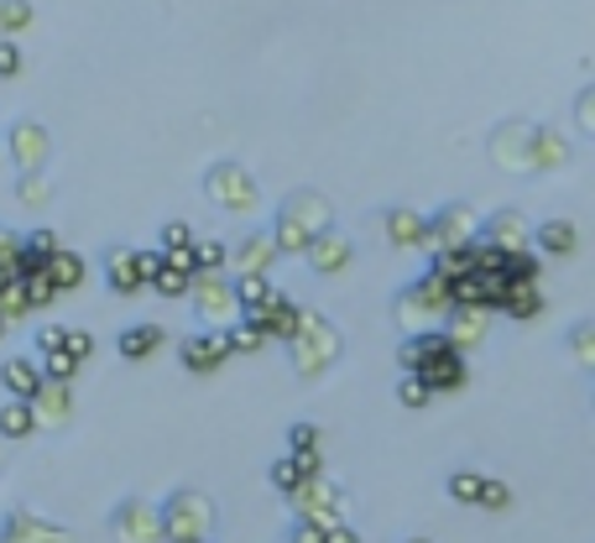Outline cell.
I'll list each match as a JSON object with an SVG mask.
<instances>
[{
	"instance_id": "30",
	"label": "cell",
	"mask_w": 595,
	"mask_h": 543,
	"mask_svg": "<svg viewBox=\"0 0 595 543\" xmlns=\"http://www.w3.org/2000/svg\"><path fill=\"white\" fill-rule=\"evenodd\" d=\"M267 481H272V491H278V497H288V502H293L298 491H303V481H309V476L298 470L293 455H278V460H272V470H267Z\"/></svg>"
},
{
	"instance_id": "33",
	"label": "cell",
	"mask_w": 595,
	"mask_h": 543,
	"mask_svg": "<svg viewBox=\"0 0 595 543\" xmlns=\"http://www.w3.org/2000/svg\"><path fill=\"white\" fill-rule=\"evenodd\" d=\"M288 455H298V460H303V455H324V428H318V423H288Z\"/></svg>"
},
{
	"instance_id": "18",
	"label": "cell",
	"mask_w": 595,
	"mask_h": 543,
	"mask_svg": "<svg viewBox=\"0 0 595 543\" xmlns=\"http://www.w3.org/2000/svg\"><path fill=\"white\" fill-rule=\"evenodd\" d=\"M303 262L314 267L318 278H339V272H350V262H356V241H350L345 230H329V236H318V241L309 246Z\"/></svg>"
},
{
	"instance_id": "22",
	"label": "cell",
	"mask_w": 595,
	"mask_h": 543,
	"mask_svg": "<svg viewBox=\"0 0 595 543\" xmlns=\"http://www.w3.org/2000/svg\"><path fill=\"white\" fill-rule=\"evenodd\" d=\"M37 428H68L74 423V387L68 382H42V392L32 398Z\"/></svg>"
},
{
	"instance_id": "12",
	"label": "cell",
	"mask_w": 595,
	"mask_h": 543,
	"mask_svg": "<svg viewBox=\"0 0 595 543\" xmlns=\"http://www.w3.org/2000/svg\"><path fill=\"white\" fill-rule=\"evenodd\" d=\"M6 158L17 162V173H42L47 158H53V131L32 116H17L6 126Z\"/></svg>"
},
{
	"instance_id": "26",
	"label": "cell",
	"mask_w": 595,
	"mask_h": 543,
	"mask_svg": "<svg viewBox=\"0 0 595 543\" xmlns=\"http://www.w3.org/2000/svg\"><path fill=\"white\" fill-rule=\"evenodd\" d=\"M32 434H37V413H32V403L6 398V403H0V439H32Z\"/></svg>"
},
{
	"instance_id": "13",
	"label": "cell",
	"mask_w": 595,
	"mask_h": 543,
	"mask_svg": "<svg viewBox=\"0 0 595 543\" xmlns=\"http://www.w3.org/2000/svg\"><path fill=\"white\" fill-rule=\"evenodd\" d=\"M480 246H491L501 257H522L528 246H533V225L522 209H496L480 220Z\"/></svg>"
},
{
	"instance_id": "8",
	"label": "cell",
	"mask_w": 595,
	"mask_h": 543,
	"mask_svg": "<svg viewBox=\"0 0 595 543\" xmlns=\"http://www.w3.org/2000/svg\"><path fill=\"white\" fill-rule=\"evenodd\" d=\"M188 303H194V314H198V329H230L240 319L230 272H198L194 287H188Z\"/></svg>"
},
{
	"instance_id": "40",
	"label": "cell",
	"mask_w": 595,
	"mask_h": 543,
	"mask_svg": "<svg viewBox=\"0 0 595 543\" xmlns=\"http://www.w3.org/2000/svg\"><path fill=\"white\" fill-rule=\"evenodd\" d=\"M37 361H42V377H47V382L74 387V377H79V361H74L68 350H53V356H37Z\"/></svg>"
},
{
	"instance_id": "39",
	"label": "cell",
	"mask_w": 595,
	"mask_h": 543,
	"mask_svg": "<svg viewBox=\"0 0 595 543\" xmlns=\"http://www.w3.org/2000/svg\"><path fill=\"white\" fill-rule=\"evenodd\" d=\"M198 236L204 230H194L188 220H167L158 230V251H188V246H198Z\"/></svg>"
},
{
	"instance_id": "16",
	"label": "cell",
	"mask_w": 595,
	"mask_h": 543,
	"mask_svg": "<svg viewBox=\"0 0 595 543\" xmlns=\"http://www.w3.org/2000/svg\"><path fill=\"white\" fill-rule=\"evenodd\" d=\"M381 230H387V241H392L397 251H429V215H418L408 204L381 209Z\"/></svg>"
},
{
	"instance_id": "49",
	"label": "cell",
	"mask_w": 595,
	"mask_h": 543,
	"mask_svg": "<svg viewBox=\"0 0 595 543\" xmlns=\"http://www.w3.org/2000/svg\"><path fill=\"white\" fill-rule=\"evenodd\" d=\"M63 350H68V356H74V361H89V356H95V335H89V329H68V340H63Z\"/></svg>"
},
{
	"instance_id": "44",
	"label": "cell",
	"mask_w": 595,
	"mask_h": 543,
	"mask_svg": "<svg viewBox=\"0 0 595 543\" xmlns=\"http://www.w3.org/2000/svg\"><path fill=\"white\" fill-rule=\"evenodd\" d=\"M397 403L402 408H429L434 403V392H429V382H418V377H402V382H397Z\"/></svg>"
},
{
	"instance_id": "14",
	"label": "cell",
	"mask_w": 595,
	"mask_h": 543,
	"mask_svg": "<svg viewBox=\"0 0 595 543\" xmlns=\"http://www.w3.org/2000/svg\"><path fill=\"white\" fill-rule=\"evenodd\" d=\"M278 241H272V225L267 230H246L236 246H230V278H272V267H278Z\"/></svg>"
},
{
	"instance_id": "50",
	"label": "cell",
	"mask_w": 595,
	"mask_h": 543,
	"mask_svg": "<svg viewBox=\"0 0 595 543\" xmlns=\"http://www.w3.org/2000/svg\"><path fill=\"white\" fill-rule=\"evenodd\" d=\"M329 533L318 523H303V518H293V528H288V543H324Z\"/></svg>"
},
{
	"instance_id": "4",
	"label": "cell",
	"mask_w": 595,
	"mask_h": 543,
	"mask_svg": "<svg viewBox=\"0 0 595 543\" xmlns=\"http://www.w3.org/2000/svg\"><path fill=\"white\" fill-rule=\"evenodd\" d=\"M450 314H455V287L444 278H434V272L413 278L408 287H397V298H392V319L402 329V340L408 335H434V329H444Z\"/></svg>"
},
{
	"instance_id": "43",
	"label": "cell",
	"mask_w": 595,
	"mask_h": 543,
	"mask_svg": "<svg viewBox=\"0 0 595 543\" xmlns=\"http://www.w3.org/2000/svg\"><path fill=\"white\" fill-rule=\"evenodd\" d=\"M162 267H167V262H162L158 246H137V278L147 282V293H152V282L162 278Z\"/></svg>"
},
{
	"instance_id": "17",
	"label": "cell",
	"mask_w": 595,
	"mask_h": 543,
	"mask_svg": "<svg viewBox=\"0 0 595 543\" xmlns=\"http://www.w3.org/2000/svg\"><path fill=\"white\" fill-rule=\"evenodd\" d=\"M0 543H68V528L17 507V512H6V523H0Z\"/></svg>"
},
{
	"instance_id": "47",
	"label": "cell",
	"mask_w": 595,
	"mask_h": 543,
	"mask_svg": "<svg viewBox=\"0 0 595 543\" xmlns=\"http://www.w3.org/2000/svg\"><path fill=\"white\" fill-rule=\"evenodd\" d=\"M575 121H580V131L595 141V84H585L580 89V100H575Z\"/></svg>"
},
{
	"instance_id": "36",
	"label": "cell",
	"mask_w": 595,
	"mask_h": 543,
	"mask_svg": "<svg viewBox=\"0 0 595 543\" xmlns=\"http://www.w3.org/2000/svg\"><path fill=\"white\" fill-rule=\"evenodd\" d=\"M236 282V303H240V314H246V308H261V303L272 298V293H278V287H272V278H257V272H251V278H230Z\"/></svg>"
},
{
	"instance_id": "2",
	"label": "cell",
	"mask_w": 595,
	"mask_h": 543,
	"mask_svg": "<svg viewBox=\"0 0 595 543\" xmlns=\"http://www.w3.org/2000/svg\"><path fill=\"white\" fill-rule=\"evenodd\" d=\"M397 366H402V377H418V382H429V392H459V387L470 382V361H465V350L450 345L444 329L434 335H408V340L397 345Z\"/></svg>"
},
{
	"instance_id": "11",
	"label": "cell",
	"mask_w": 595,
	"mask_h": 543,
	"mask_svg": "<svg viewBox=\"0 0 595 543\" xmlns=\"http://www.w3.org/2000/svg\"><path fill=\"white\" fill-rule=\"evenodd\" d=\"M110 533L120 543H167V528H162V502H147V497H126V502L110 507Z\"/></svg>"
},
{
	"instance_id": "32",
	"label": "cell",
	"mask_w": 595,
	"mask_h": 543,
	"mask_svg": "<svg viewBox=\"0 0 595 543\" xmlns=\"http://www.w3.org/2000/svg\"><path fill=\"white\" fill-rule=\"evenodd\" d=\"M21 262H26V230L0 225V272L6 278H21Z\"/></svg>"
},
{
	"instance_id": "54",
	"label": "cell",
	"mask_w": 595,
	"mask_h": 543,
	"mask_svg": "<svg viewBox=\"0 0 595 543\" xmlns=\"http://www.w3.org/2000/svg\"><path fill=\"white\" fill-rule=\"evenodd\" d=\"M178 543H204V539H178Z\"/></svg>"
},
{
	"instance_id": "52",
	"label": "cell",
	"mask_w": 595,
	"mask_h": 543,
	"mask_svg": "<svg viewBox=\"0 0 595 543\" xmlns=\"http://www.w3.org/2000/svg\"><path fill=\"white\" fill-rule=\"evenodd\" d=\"M6 329H11V324H6V319H0V340H6Z\"/></svg>"
},
{
	"instance_id": "48",
	"label": "cell",
	"mask_w": 595,
	"mask_h": 543,
	"mask_svg": "<svg viewBox=\"0 0 595 543\" xmlns=\"http://www.w3.org/2000/svg\"><path fill=\"white\" fill-rule=\"evenodd\" d=\"M480 507H486V512H507V507H512V486L507 481H486V497H480Z\"/></svg>"
},
{
	"instance_id": "19",
	"label": "cell",
	"mask_w": 595,
	"mask_h": 543,
	"mask_svg": "<svg viewBox=\"0 0 595 543\" xmlns=\"http://www.w3.org/2000/svg\"><path fill=\"white\" fill-rule=\"evenodd\" d=\"M444 335H450V345L455 350H476L486 335H491V308H476V303H455V314L444 319Z\"/></svg>"
},
{
	"instance_id": "21",
	"label": "cell",
	"mask_w": 595,
	"mask_h": 543,
	"mask_svg": "<svg viewBox=\"0 0 595 543\" xmlns=\"http://www.w3.org/2000/svg\"><path fill=\"white\" fill-rule=\"evenodd\" d=\"M42 361L37 356H6V366H0V387H6V398H21V403H32L42 392Z\"/></svg>"
},
{
	"instance_id": "35",
	"label": "cell",
	"mask_w": 595,
	"mask_h": 543,
	"mask_svg": "<svg viewBox=\"0 0 595 543\" xmlns=\"http://www.w3.org/2000/svg\"><path fill=\"white\" fill-rule=\"evenodd\" d=\"M17 204L21 209H42V204H53V183L42 178V173H17Z\"/></svg>"
},
{
	"instance_id": "24",
	"label": "cell",
	"mask_w": 595,
	"mask_h": 543,
	"mask_svg": "<svg viewBox=\"0 0 595 543\" xmlns=\"http://www.w3.org/2000/svg\"><path fill=\"white\" fill-rule=\"evenodd\" d=\"M533 246L543 251V257H575L580 225L570 220V215H554V220H543V225L533 230Z\"/></svg>"
},
{
	"instance_id": "29",
	"label": "cell",
	"mask_w": 595,
	"mask_h": 543,
	"mask_svg": "<svg viewBox=\"0 0 595 543\" xmlns=\"http://www.w3.org/2000/svg\"><path fill=\"white\" fill-rule=\"evenodd\" d=\"M486 481H491V476H480V470H450L444 491H450L459 507H480V497H486Z\"/></svg>"
},
{
	"instance_id": "45",
	"label": "cell",
	"mask_w": 595,
	"mask_h": 543,
	"mask_svg": "<svg viewBox=\"0 0 595 543\" xmlns=\"http://www.w3.org/2000/svg\"><path fill=\"white\" fill-rule=\"evenodd\" d=\"M63 340H68V324H37V350L32 356H53V350H63Z\"/></svg>"
},
{
	"instance_id": "1",
	"label": "cell",
	"mask_w": 595,
	"mask_h": 543,
	"mask_svg": "<svg viewBox=\"0 0 595 543\" xmlns=\"http://www.w3.org/2000/svg\"><path fill=\"white\" fill-rule=\"evenodd\" d=\"M486 146H491V162L507 173H554L570 162V141L538 121H501Z\"/></svg>"
},
{
	"instance_id": "51",
	"label": "cell",
	"mask_w": 595,
	"mask_h": 543,
	"mask_svg": "<svg viewBox=\"0 0 595 543\" xmlns=\"http://www.w3.org/2000/svg\"><path fill=\"white\" fill-rule=\"evenodd\" d=\"M324 543H360V533L350 523H339V528H329V539H324Z\"/></svg>"
},
{
	"instance_id": "23",
	"label": "cell",
	"mask_w": 595,
	"mask_h": 543,
	"mask_svg": "<svg viewBox=\"0 0 595 543\" xmlns=\"http://www.w3.org/2000/svg\"><path fill=\"white\" fill-rule=\"evenodd\" d=\"M162 340H167V329L152 319H141V324H126L116 335V350H120V361H152L162 350Z\"/></svg>"
},
{
	"instance_id": "7",
	"label": "cell",
	"mask_w": 595,
	"mask_h": 543,
	"mask_svg": "<svg viewBox=\"0 0 595 543\" xmlns=\"http://www.w3.org/2000/svg\"><path fill=\"white\" fill-rule=\"evenodd\" d=\"M204 199L215 204V209H225V215H251L261 204V188H257V178H251L246 162L219 158L204 167Z\"/></svg>"
},
{
	"instance_id": "41",
	"label": "cell",
	"mask_w": 595,
	"mask_h": 543,
	"mask_svg": "<svg viewBox=\"0 0 595 543\" xmlns=\"http://www.w3.org/2000/svg\"><path fill=\"white\" fill-rule=\"evenodd\" d=\"M21 287H26V298H32V308H47V303H58V287H53V278H47V272H26V278H21Z\"/></svg>"
},
{
	"instance_id": "28",
	"label": "cell",
	"mask_w": 595,
	"mask_h": 543,
	"mask_svg": "<svg viewBox=\"0 0 595 543\" xmlns=\"http://www.w3.org/2000/svg\"><path fill=\"white\" fill-rule=\"evenodd\" d=\"M32 26H37V6L32 0H0V42H17Z\"/></svg>"
},
{
	"instance_id": "27",
	"label": "cell",
	"mask_w": 595,
	"mask_h": 543,
	"mask_svg": "<svg viewBox=\"0 0 595 543\" xmlns=\"http://www.w3.org/2000/svg\"><path fill=\"white\" fill-rule=\"evenodd\" d=\"M47 278H53L58 293H74V287H84V278H89V262H84L79 251H68V246H63L58 257L47 262Z\"/></svg>"
},
{
	"instance_id": "31",
	"label": "cell",
	"mask_w": 595,
	"mask_h": 543,
	"mask_svg": "<svg viewBox=\"0 0 595 543\" xmlns=\"http://www.w3.org/2000/svg\"><path fill=\"white\" fill-rule=\"evenodd\" d=\"M225 345H230V356H257V350H267V329H257V324L236 319L230 329H225Z\"/></svg>"
},
{
	"instance_id": "38",
	"label": "cell",
	"mask_w": 595,
	"mask_h": 543,
	"mask_svg": "<svg viewBox=\"0 0 595 543\" xmlns=\"http://www.w3.org/2000/svg\"><path fill=\"white\" fill-rule=\"evenodd\" d=\"M194 257H198V272H230V246L215 241V236H198Z\"/></svg>"
},
{
	"instance_id": "53",
	"label": "cell",
	"mask_w": 595,
	"mask_h": 543,
	"mask_svg": "<svg viewBox=\"0 0 595 543\" xmlns=\"http://www.w3.org/2000/svg\"><path fill=\"white\" fill-rule=\"evenodd\" d=\"M402 543H429V539H402Z\"/></svg>"
},
{
	"instance_id": "3",
	"label": "cell",
	"mask_w": 595,
	"mask_h": 543,
	"mask_svg": "<svg viewBox=\"0 0 595 543\" xmlns=\"http://www.w3.org/2000/svg\"><path fill=\"white\" fill-rule=\"evenodd\" d=\"M329 230H335V204L318 188H293L272 209V241H278L282 257H309V246Z\"/></svg>"
},
{
	"instance_id": "34",
	"label": "cell",
	"mask_w": 595,
	"mask_h": 543,
	"mask_svg": "<svg viewBox=\"0 0 595 543\" xmlns=\"http://www.w3.org/2000/svg\"><path fill=\"white\" fill-rule=\"evenodd\" d=\"M564 345H570V356H575L585 371H595V319H580L570 324V335H564Z\"/></svg>"
},
{
	"instance_id": "15",
	"label": "cell",
	"mask_w": 595,
	"mask_h": 543,
	"mask_svg": "<svg viewBox=\"0 0 595 543\" xmlns=\"http://www.w3.org/2000/svg\"><path fill=\"white\" fill-rule=\"evenodd\" d=\"M178 361H183V371H194V377H215L219 366L230 361L225 329H194V335H183V340H178Z\"/></svg>"
},
{
	"instance_id": "25",
	"label": "cell",
	"mask_w": 595,
	"mask_h": 543,
	"mask_svg": "<svg viewBox=\"0 0 595 543\" xmlns=\"http://www.w3.org/2000/svg\"><path fill=\"white\" fill-rule=\"evenodd\" d=\"M63 251L58 230H47V225H37V230H26V262H21V278L26 272H47V262Z\"/></svg>"
},
{
	"instance_id": "20",
	"label": "cell",
	"mask_w": 595,
	"mask_h": 543,
	"mask_svg": "<svg viewBox=\"0 0 595 543\" xmlns=\"http://www.w3.org/2000/svg\"><path fill=\"white\" fill-rule=\"evenodd\" d=\"M105 287L116 293V298H137V293H147V282L137 278V246H110L105 251Z\"/></svg>"
},
{
	"instance_id": "46",
	"label": "cell",
	"mask_w": 595,
	"mask_h": 543,
	"mask_svg": "<svg viewBox=\"0 0 595 543\" xmlns=\"http://www.w3.org/2000/svg\"><path fill=\"white\" fill-rule=\"evenodd\" d=\"M21 68H26L21 42H0V79H21Z\"/></svg>"
},
{
	"instance_id": "6",
	"label": "cell",
	"mask_w": 595,
	"mask_h": 543,
	"mask_svg": "<svg viewBox=\"0 0 595 543\" xmlns=\"http://www.w3.org/2000/svg\"><path fill=\"white\" fill-rule=\"evenodd\" d=\"M215 518H219L215 497L198 491V486H178V491L162 497V528H167V543H178V539H204L209 543Z\"/></svg>"
},
{
	"instance_id": "42",
	"label": "cell",
	"mask_w": 595,
	"mask_h": 543,
	"mask_svg": "<svg viewBox=\"0 0 595 543\" xmlns=\"http://www.w3.org/2000/svg\"><path fill=\"white\" fill-rule=\"evenodd\" d=\"M188 287H194V278L188 272H173V267H162V278L152 282L158 298H188Z\"/></svg>"
},
{
	"instance_id": "10",
	"label": "cell",
	"mask_w": 595,
	"mask_h": 543,
	"mask_svg": "<svg viewBox=\"0 0 595 543\" xmlns=\"http://www.w3.org/2000/svg\"><path fill=\"white\" fill-rule=\"evenodd\" d=\"M480 241V220L470 204H439L429 215V251H470Z\"/></svg>"
},
{
	"instance_id": "5",
	"label": "cell",
	"mask_w": 595,
	"mask_h": 543,
	"mask_svg": "<svg viewBox=\"0 0 595 543\" xmlns=\"http://www.w3.org/2000/svg\"><path fill=\"white\" fill-rule=\"evenodd\" d=\"M339 356H345V335H339V324L324 319L318 308H303V324H298V335L288 340V366H293V377L318 382Z\"/></svg>"
},
{
	"instance_id": "9",
	"label": "cell",
	"mask_w": 595,
	"mask_h": 543,
	"mask_svg": "<svg viewBox=\"0 0 595 543\" xmlns=\"http://www.w3.org/2000/svg\"><path fill=\"white\" fill-rule=\"evenodd\" d=\"M293 518H303V523H318L324 533L329 528L345 523V507H350V497H345V486L329 481V476H314V481H303V491H298L293 502Z\"/></svg>"
},
{
	"instance_id": "37",
	"label": "cell",
	"mask_w": 595,
	"mask_h": 543,
	"mask_svg": "<svg viewBox=\"0 0 595 543\" xmlns=\"http://www.w3.org/2000/svg\"><path fill=\"white\" fill-rule=\"evenodd\" d=\"M32 314H37V308L26 298V287H21V282H6V287H0V319L17 324V319H32Z\"/></svg>"
}]
</instances>
